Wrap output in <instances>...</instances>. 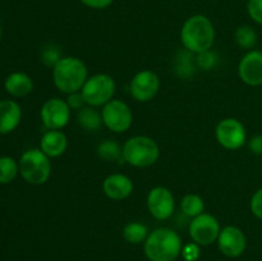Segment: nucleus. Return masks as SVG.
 <instances>
[{"mask_svg":"<svg viewBox=\"0 0 262 261\" xmlns=\"http://www.w3.org/2000/svg\"><path fill=\"white\" fill-rule=\"evenodd\" d=\"M4 87L14 97H25L33 90V81L25 72H13L7 77Z\"/></svg>","mask_w":262,"mask_h":261,"instance_id":"obj_18","label":"nucleus"},{"mask_svg":"<svg viewBox=\"0 0 262 261\" xmlns=\"http://www.w3.org/2000/svg\"><path fill=\"white\" fill-rule=\"evenodd\" d=\"M22 109L14 100L0 101V135H8L19 125Z\"/></svg>","mask_w":262,"mask_h":261,"instance_id":"obj_16","label":"nucleus"},{"mask_svg":"<svg viewBox=\"0 0 262 261\" xmlns=\"http://www.w3.org/2000/svg\"><path fill=\"white\" fill-rule=\"evenodd\" d=\"M234 40L241 49L250 51L257 44V33L252 26L242 25L235 30Z\"/></svg>","mask_w":262,"mask_h":261,"instance_id":"obj_22","label":"nucleus"},{"mask_svg":"<svg viewBox=\"0 0 262 261\" xmlns=\"http://www.w3.org/2000/svg\"><path fill=\"white\" fill-rule=\"evenodd\" d=\"M40 148L49 158H59L68 148V138L63 130L49 129L40 140Z\"/></svg>","mask_w":262,"mask_h":261,"instance_id":"obj_17","label":"nucleus"},{"mask_svg":"<svg viewBox=\"0 0 262 261\" xmlns=\"http://www.w3.org/2000/svg\"><path fill=\"white\" fill-rule=\"evenodd\" d=\"M0 40H2V26H0Z\"/></svg>","mask_w":262,"mask_h":261,"instance_id":"obj_33","label":"nucleus"},{"mask_svg":"<svg viewBox=\"0 0 262 261\" xmlns=\"http://www.w3.org/2000/svg\"><path fill=\"white\" fill-rule=\"evenodd\" d=\"M102 123L114 133H124L132 127L133 113L127 102L113 99L101 109Z\"/></svg>","mask_w":262,"mask_h":261,"instance_id":"obj_7","label":"nucleus"},{"mask_svg":"<svg viewBox=\"0 0 262 261\" xmlns=\"http://www.w3.org/2000/svg\"><path fill=\"white\" fill-rule=\"evenodd\" d=\"M123 161L135 168H150L160 158V147L154 138L148 136H133L122 146Z\"/></svg>","mask_w":262,"mask_h":261,"instance_id":"obj_4","label":"nucleus"},{"mask_svg":"<svg viewBox=\"0 0 262 261\" xmlns=\"http://www.w3.org/2000/svg\"><path fill=\"white\" fill-rule=\"evenodd\" d=\"M215 137L222 147L235 151L242 148L247 142V130L237 118H224L215 128Z\"/></svg>","mask_w":262,"mask_h":261,"instance_id":"obj_8","label":"nucleus"},{"mask_svg":"<svg viewBox=\"0 0 262 261\" xmlns=\"http://www.w3.org/2000/svg\"><path fill=\"white\" fill-rule=\"evenodd\" d=\"M117 83L110 74L96 73L89 77L81 90L86 105L94 107H102L114 99Z\"/></svg>","mask_w":262,"mask_h":261,"instance_id":"obj_6","label":"nucleus"},{"mask_svg":"<svg viewBox=\"0 0 262 261\" xmlns=\"http://www.w3.org/2000/svg\"><path fill=\"white\" fill-rule=\"evenodd\" d=\"M247 13L253 22L262 26V0H248Z\"/></svg>","mask_w":262,"mask_h":261,"instance_id":"obj_27","label":"nucleus"},{"mask_svg":"<svg viewBox=\"0 0 262 261\" xmlns=\"http://www.w3.org/2000/svg\"><path fill=\"white\" fill-rule=\"evenodd\" d=\"M72 109L67 100L60 97H51L43 102L40 110V118L42 124L48 129L61 130L71 120Z\"/></svg>","mask_w":262,"mask_h":261,"instance_id":"obj_9","label":"nucleus"},{"mask_svg":"<svg viewBox=\"0 0 262 261\" xmlns=\"http://www.w3.org/2000/svg\"><path fill=\"white\" fill-rule=\"evenodd\" d=\"M133 182L128 176L122 173H114L107 176L102 182V191L107 199L113 201H122L132 194Z\"/></svg>","mask_w":262,"mask_h":261,"instance_id":"obj_15","label":"nucleus"},{"mask_svg":"<svg viewBox=\"0 0 262 261\" xmlns=\"http://www.w3.org/2000/svg\"><path fill=\"white\" fill-rule=\"evenodd\" d=\"M217 58L215 53L211 50L204 51V53L197 54V66L204 71H211L215 66H216Z\"/></svg>","mask_w":262,"mask_h":261,"instance_id":"obj_26","label":"nucleus"},{"mask_svg":"<svg viewBox=\"0 0 262 261\" xmlns=\"http://www.w3.org/2000/svg\"><path fill=\"white\" fill-rule=\"evenodd\" d=\"M216 242L220 252L230 258L242 256L247 248V237L245 232L235 225H227L222 228Z\"/></svg>","mask_w":262,"mask_h":261,"instance_id":"obj_13","label":"nucleus"},{"mask_svg":"<svg viewBox=\"0 0 262 261\" xmlns=\"http://www.w3.org/2000/svg\"><path fill=\"white\" fill-rule=\"evenodd\" d=\"M19 174L27 183L41 186L51 176V161L41 148H31L22 154L19 159Z\"/></svg>","mask_w":262,"mask_h":261,"instance_id":"obj_5","label":"nucleus"},{"mask_svg":"<svg viewBox=\"0 0 262 261\" xmlns=\"http://www.w3.org/2000/svg\"><path fill=\"white\" fill-rule=\"evenodd\" d=\"M61 58H63V56H61L60 49L56 45H53V44L46 46L42 50V53H41V61L51 69L56 66V63H58Z\"/></svg>","mask_w":262,"mask_h":261,"instance_id":"obj_25","label":"nucleus"},{"mask_svg":"<svg viewBox=\"0 0 262 261\" xmlns=\"http://www.w3.org/2000/svg\"><path fill=\"white\" fill-rule=\"evenodd\" d=\"M77 123L87 132H96L104 124L101 112L90 105H86L77 112Z\"/></svg>","mask_w":262,"mask_h":261,"instance_id":"obj_19","label":"nucleus"},{"mask_svg":"<svg viewBox=\"0 0 262 261\" xmlns=\"http://www.w3.org/2000/svg\"><path fill=\"white\" fill-rule=\"evenodd\" d=\"M200 255H201V248H200V245H197L193 241L191 243H187V245L183 246L182 256H183V258L186 261H197Z\"/></svg>","mask_w":262,"mask_h":261,"instance_id":"obj_28","label":"nucleus"},{"mask_svg":"<svg viewBox=\"0 0 262 261\" xmlns=\"http://www.w3.org/2000/svg\"><path fill=\"white\" fill-rule=\"evenodd\" d=\"M146 205L151 216L156 220H168L176 211V197L166 187L156 186L148 191Z\"/></svg>","mask_w":262,"mask_h":261,"instance_id":"obj_11","label":"nucleus"},{"mask_svg":"<svg viewBox=\"0 0 262 261\" xmlns=\"http://www.w3.org/2000/svg\"><path fill=\"white\" fill-rule=\"evenodd\" d=\"M181 210L186 216L193 217L199 216L202 212H205V201L200 194L187 193L181 200Z\"/></svg>","mask_w":262,"mask_h":261,"instance_id":"obj_21","label":"nucleus"},{"mask_svg":"<svg viewBox=\"0 0 262 261\" xmlns=\"http://www.w3.org/2000/svg\"><path fill=\"white\" fill-rule=\"evenodd\" d=\"M79 2L90 9L101 10L109 8L114 3V0H79Z\"/></svg>","mask_w":262,"mask_h":261,"instance_id":"obj_31","label":"nucleus"},{"mask_svg":"<svg viewBox=\"0 0 262 261\" xmlns=\"http://www.w3.org/2000/svg\"><path fill=\"white\" fill-rule=\"evenodd\" d=\"M215 37H216V31L214 23L204 14L191 15L184 20L181 28V41L184 49L196 55L211 50Z\"/></svg>","mask_w":262,"mask_h":261,"instance_id":"obj_1","label":"nucleus"},{"mask_svg":"<svg viewBox=\"0 0 262 261\" xmlns=\"http://www.w3.org/2000/svg\"><path fill=\"white\" fill-rule=\"evenodd\" d=\"M161 82L158 74L150 69H142L132 77L129 94L136 101L148 102L160 91Z\"/></svg>","mask_w":262,"mask_h":261,"instance_id":"obj_12","label":"nucleus"},{"mask_svg":"<svg viewBox=\"0 0 262 261\" xmlns=\"http://www.w3.org/2000/svg\"><path fill=\"white\" fill-rule=\"evenodd\" d=\"M89 77L86 64L77 56H63L53 68L54 86L61 94L81 91Z\"/></svg>","mask_w":262,"mask_h":261,"instance_id":"obj_3","label":"nucleus"},{"mask_svg":"<svg viewBox=\"0 0 262 261\" xmlns=\"http://www.w3.org/2000/svg\"><path fill=\"white\" fill-rule=\"evenodd\" d=\"M97 154L105 161L123 160L122 146L114 140H104L97 146Z\"/></svg>","mask_w":262,"mask_h":261,"instance_id":"obj_23","label":"nucleus"},{"mask_svg":"<svg viewBox=\"0 0 262 261\" xmlns=\"http://www.w3.org/2000/svg\"><path fill=\"white\" fill-rule=\"evenodd\" d=\"M248 147L255 155H262V135H256L248 142Z\"/></svg>","mask_w":262,"mask_h":261,"instance_id":"obj_32","label":"nucleus"},{"mask_svg":"<svg viewBox=\"0 0 262 261\" xmlns=\"http://www.w3.org/2000/svg\"><path fill=\"white\" fill-rule=\"evenodd\" d=\"M220 230L219 220L209 212H202L193 217L188 227L189 237L200 246H210L216 242Z\"/></svg>","mask_w":262,"mask_h":261,"instance_id":"obj_10","label":"nucleus"},{"mask_svg":"<svg viewBox=\"0 0 262 261\" xmlns=\"http://www.w3.org/2000/svg\"><path fill=\"white\" fill-rule=\"evenodd\" d=\"M251 212L255 215L257 219L262 220V187L258 188L255 193L252 194L250 201Z\"/></svg>","mask_w":262,"mask_h":261,"instance_id":"obj_29","label":"nucleus"},{"mask_svg":"<svg viewBox=\"0 0 262 261\" xmlns=\"http://www.w3.org/2000/svg\"><path fill=\"white\" fill-rule=\"evenodd\" d=\"M148 234H150V232H148L147 227L143 223L140 222L128 223V224L124 225L122 232V235L125 242L130 243V245H141V243H145Z\"/></svg>","mask_w":262,"mask_h":261,"instance_id":"obj_20","label":"nucleus"},{"mask_svg":"<svg viewBox=\"0 0 262 261\" xmlns=\"http://www.w3.org/2000/svg\"><path fill=\"white\" fill-rule=\"evenodd\" d=\"M182 250L181 235L168 227L154 229L143 243V251L150 261H176L182 255Z\"/></svg>","mask_w":262,"mask_h":261,"instance_id":"obj_2","label":"nucleus"},{"mask_svg":"<svg viewBox=\"0 0 262 261\" xmlns=\"http://www.w3.org/2000/svg\"><path fill=\"white\" fill-rule=\"evenodd\" d=\"M261 100H262V97H261Z\"/></svg>","mask_w":262,"mask_h":261,"instance_id":"obj_34","label":"nucleus"},{"mask_svg":"<svg viewBox=\"0 0 262 261\" xmlns=\"http://www.w3.org/2000/svg\"><path fill=\"white\" fill-rule=\"evenodd\" d=\"M241 81L251 87L262 86V51L250 50L242 56L238 64Z\"/></svg>","mask_w":262,"mask_h":261,"instance_id":"obj_14","label":"nucleus"},{"mask_svg":"<svg viewBox=\"0 0 262 261\" xmlns=\"http://www.w3.org/2000/svg\"><path fill=\"white\" fill-rule=\"evenodd\" d=\"M19 173V164L10 156L0 158V184H8Z\"/></svg>","mask_w":262,"mask_h":261,"instance_id":"obj_24","label":"nucleus"},{"mask_svg":"<svg viewBox=\"0 0 262 261\" xmlns=\"http://www.w3.org/2000/svg\"><path fill=\"white\" fill-rule=\"evenodd\" d=\"M67 102L71 106L72 110H77L78 112L79 109H82L83 106H86V102H84L83 96H82L81 91L73 92V94H69L68 97H67Z\"/></svg>","mask_w":262,"mask_h":261,"instance_id":"obj_30","label":"nucleus"}]
</instances>
